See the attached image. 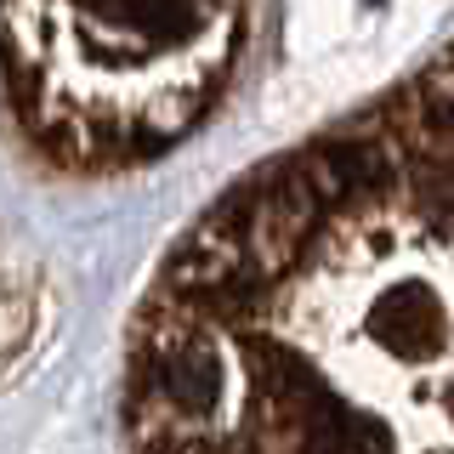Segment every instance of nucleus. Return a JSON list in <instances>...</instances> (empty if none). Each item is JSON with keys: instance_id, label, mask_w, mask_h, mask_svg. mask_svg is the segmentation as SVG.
<instances>
[{"instance_id": "nucleus-2", "label": "nucleus", "mask_w": 454, "mask_h": 454, "mask_svg": "<svg viewBox=\"0 0 454 454\" xmlns=\"http://www.w3.org/2000/svg\"><path fill=\"white\" fill-rule=\"evenodd\" d=\"M255 0H0V125L40 176L125 182L222 120Z\"/></svg>"}, {"instance_id": "nucleus-1", "label": "nucleus", "mask_w": 454, "mask_h": 454, "mask_svg": "<svg viewBox=\"0 0 454 454\" xmlns=\"http://www.w3.org/2000/svg\"><path fill=\"white\" fill-rule=\"evenodd\" d=\"M125 454H454V40L233 176L120 347Z\"/></svg>"}]
</instances>
